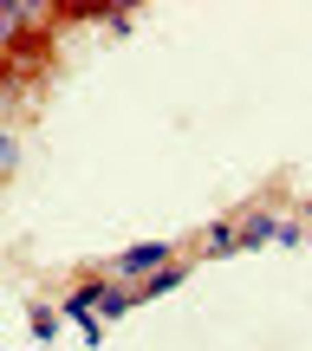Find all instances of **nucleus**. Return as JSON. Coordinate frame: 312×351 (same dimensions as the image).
Listing matches in <instances>:
<instances>
[{"mask_svg": "<svg viewBox=\"0 0 312 351\" xmlns=\"http://www.w3.org/2000/svg\"><path fill=\"white\" fill-rule=\"evenodd\" d=\"M176 280H182V267H163V274H150V280L137 287V300H156V293H169Z\"/></svg>", "mask_w": 312, "mask_h": 351, "instance_id": "4", "label": "nucleus"}, {"mask_svg": "<svg viewBox=\"0 0 312 351\" xmlns=\"http://www.w3.org/2000/svg\"><path fill=\"white\" fill-rule=\"evenodd\" d=\"M52 7H26V0H0V39H26L33 26H46Z\"/></svg>", "mask_w": 312, "mask_h": 351, "instance_id": "1", "label": "nucleus"}, {"mask_svg": "<svg viewBox=\"0 0 312 351\" xmlns=\"http://www.w3.org/2000/svg\"><path fill=\"white\" fill-rule=\"evenodd\" d=\"M13 169V137H7V124H0V176Z\"/></svg>", "mask_w": 312, "mask_h": 351, "instance_id": "7", "label": "nucleus"}, {"mask_svg": "<svg viewBox=\"0 0 312 351\" xmlns=\"http://www.w3.org/2000/svg\"><path fill=\"white\" fill-rule=\"evenodd\" d=\"M130 300H137V293H124V287H98V313H104V319H117Z\"/></svg>", "mask_w": 312, "mask_h": 351, "instance_id": "5", "label": "nucleus"}, {"mask_svg": "<svg viewBox=\"0 0 312 351\" xmlns=\"http://www.w3.org/2000/svg\"><path fill=\"white\" fill-rule=\"evenodd\" d=\"M163 267H169V241H143L117 254V274H163Z\"/></svg>", "mask_w": 312, "mask_h": 351, "instance_id": "2", "label": "nucleus"}, {"mask_svg": "<svg viewBox=\"0 0 312 351\" xmlns=\"http://www.w3.org/2000/svg\"><path fill=\"white\" fill-rule=\"evenodd\" d=\"M267 241H293V228H280V221H267V215H254V221L241 228V247H267Z\"/></svg>", "mask_w": 312, "mask_h": 351, "instance_id": "3", "label": "nucleus"}, {"mask_svg": "<svg viewBox=\"0 0 312 351\" xmlns=\"http://www.w3.org/2000/svg\"><path fill=\"white\" fill-rule=\"evenodd\" d=\"M208 247H215V254H228V247H241V234L221 221V228H208Z\"/></svg>", "mask_w": 312, "mask_h": 351, "instance_id": "6", "label": "nucleus"}]
</instances>
